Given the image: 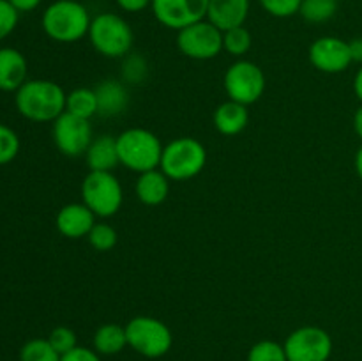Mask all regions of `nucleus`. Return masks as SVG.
Masks as SVG:
<instances>
[{
	"instance_id": "14",
	"label": "nucleus",
	"mask_w": 362,
	"mask_h": 361,
	"mask_svg": "<svg viewBox=\"0 0 362 361\" xmlns=\"http://www.w3.org/2000/svg\"><path fill=\"white\" fill-rule=\"evenodd\" d=\"M95 218L98 216L83 202H73V204H66L57 212L55 227L67 239H80V237L88 236L92 227L95 225Z\"/></svg>"
},
{
	"instance_id": "26",
	"label": "nucleus",
	"mask_w": 362,
	"mask_h": 361,
	"mask_svg": "<svg viewBox=\"0 0 362 361\" xmlns=\"http://www.w3.org/2000/svg\"><path fill=\"white\" fill-rule=\"evenodd\" d=\"M20 361H60L48 338H32L20 349Z\"/></svg>"
},
{
	"instance_id": "35",
	"label": "nucleus",
	"mask_w": 362,
	"mask_h": 361,
	"mask_svg": "<svg viewBox=\"0 0 362 361\" xmlns=\"http://www.w3.org/2000/svg\"><path fill=\"white\" fill-rule=\"evenodd\" d=\"M350 55H352V62L362 64V38H356L349 41Z\"/></svg>"
},
{
	"instance_id": "21",
	"label": "nucleus",
	"mask_w": 362,
	"mask_h": 361,
	"mask_svg": "<svg viewBox=\"0 0 362 361\" xmlns=\"http://www.w3.org/2000/svg\"><path fill=\"white\" fill-rule=\"evenodd\" d=\"M127 347L126 326L103 324L92 336V349L101 356H115Z\"/></svg>"
},
{
	"instance_id": "12",
	"label": "nucleus",
	"mask_w": 362,
	"mask_h": 361,
	"mask_svg": "<svg viewBox=\"0 0 362 361\" xmlns=\"http://www.w3.org/2000/svg\"><path fill=\"white\" fill-rule=\"evenodd\" d=\"M151 7L159 23L179 32L207 18L209 0H152Z\"/></svg>"
},
{
	"instance_id": "30",
	"label": "nucleus",
	"mask_w": 362,
	"mask_h": 361,
	"mask_svg": "<svg viewBox=\"0 0 362 361\" xmlns=\"http://www.w3.org/2000/svg\"><path fill=\"white\" fill-rule=\"evenodd\" d=\"M48 342L52 343V347L60 356L69 353L71 349H74L78 345L76 333L71 328H67V326H59V328L52 329V333L48 335Z\"/></svg>"
},
{
	"instance_id": "25",
	"label": "nucleus",
	"mask_w": 362,
	"mask_h": 361,
	"mask_svg": "<svg viewBox=\"0 0 362 361\" xmlns=\"http://www.w3.org/2000/svg\"><path fill=\"white\" fill-rule=\"evenodd\" d=\"M253 46V38L246 27H235L223 32V50L232 57H244Z\"/></svg>"
},
{
	"instance_id": "19",
	"label": "nucleus",
	"mask_w": 362,
	"mask_h": 361,
	"mask_svg": "<svg viewBox=\"0 0 362 361\" xmlns=\"http://www.w3.org/2000/svg\"><path fill=\"white\" fill-rule=\"evenodd\" d=\"M134 193L144 205H161L168 198L170 179L161 172V168L138 173Z\"/></svg>"
},
{
	"instance_id": "22",
	"label": "nucleus",
	"mask_w": 362,
	"mask_h": 361,
	"mask_svg": "<svg viewBox=\"0 0 362 361\" xmlns=\"http://www.w3.org/2000/svg\"><path fill=\"white\" fill-rule=\"evenodd\" d=\"M66 112L87 120L98 115V98L94 88L78 87L71 91L66 98Z\"/></svg>"
},
{
	"instance_id": "34",
	"label": "nucleus",
	"mask_w": 362,
	"mask_h": 361,
	"mask_svg": "<svg viewBox=\"0 0 362 361\" xmlns=\"http://www.w3.org/2000/svg\"><path fill=\"white\" fill-rule=\"evenodd\" d=\"M117 6L126 13H140L152 6V0H117Z\"/></svg>"
},
{
	"instance_id": "24",
	"label": "nucleus",
	"mask_w": 362,
	"mask_h": 361,
	"mask_svg": "<svg viewBox=\"0 0 362 361\" xmlns=\"http://www.w3.org/2000/svg\"><path fill=\"white\" fill-rule=\"evenodd\" d=\"M338 13V0H303L299 14L310 23H325Z\"/></svg>"
},
{
	"instance_id": "3",
	"label": "nucleus",
	"mask_w": 362,
	"mask_h": 361,
	"mask_svg": "<svg viewBox=\"0 0 362 361\" xmlns=\"http://www.w3.org/2000/svg\"><path fill=\"white\" fill-rule=\"evenodd\" d=\"M163 149L158 137L144 127H129L117 137V151H119L120 165L136 173L148 172L158 168L161 163Z\"/></svg>"
},
{
	"instance_id": "7",
	"label": "nucleus",
	"mask_w": 362,
	"mask_h": 361,
	"mask_svg": "<svg viewBox=\"0 0 362 361\" xmlns=\"http://www.w3.org/2000/svg\"><path fill=\"white\" fill-rule=\"evenodd\" d=\"M81 202L98 218H110L124 204V190L113 172H88L81 183Z\"/></svg>"
},
{
	"instance_id": "38",
	"label": "nucleus",
	"mask_w": 362,
	"mask_h": 361,
	"mask_svg": "<svg viewBox=\"0 0 362 361\" xmlns=\"http://www.w3.org/2000/svg\"><path fill=\"white\" fill-rule=\"evenodd\" d=\"M354 130H356L357 137L362 140V105L354 113Z\"/></svg>"
},
{
	"instance_id": "5",
	"label": "nucleus",
	"mask_w": 362,
	"mask_h": 361,
	"mask_svg": "<svg viewBox=\"0 0 362 361\" xmlns=\"http://www.w3.org/2000/svg\"><path fill=\"white\" fill-rule=\"evenodd\" d=\"M207 163V151L197 138L180 137L163 149L159 168L170 180H189L197 177Z\"/></svg>"
},
{
	"instance_id": "13",
	"label": "nucleus",
	"mask_w": 362,
	"mask_h": 361,
	"mask_svg": "<svg viewBox=\"0 0 362 361\" xmlns=\"http://www.w3.org/2000/svg\"><path fill=\"white\" fill-rule=\"evenodd\" d=\"M310 62L315 69L327 74L343 73L352 64L349 41L334 38V35H324L313 41L310 46Z\"/></svg>"
},
{
	"instance_id": "4",
	"label": "nucleus",
	"mask_w": 362,
	"mask_h": 361,
	"mask_svg": "<svg viewBox=\"0 0 362 361\" xmlns=\"http://www.w3.org/2000/svg\"><path fill=\"white\" fill-rule=\"evenodd\" d=\"M87 35L92 48L106 59H124L134 42L131 25L115 13H101L92 18Z\"/></svg>"
},
{
	"instance_id": "17",
	"label": "nucleus",
	"mask_w": 362,
	"mask_h": 361,
	"mask_svg": "<svg viewBox=\"0 0 362 361\" xmlns=\"http://www.w3.org/2000/svg\"><path fill=\"white\" fill-rule=\"evenodd\" d=\"M94 91L98 98V115L117 117L129 105V92L122 80H103Z\"/></svg>"
},
{
	"instance_id": "16",
	"label": "nucleus",
	"mask_w": 362,
	"mask_h": 361,
	"mask_svg": "<svg viewBox=\"0 0 362 361\" xmlns=\"http://www.w3.org/2000/svg\"><path fill=\"white\" fill-rule=\"evenodd\" d=\"M28 64L16 48H0V91L16 92L27 81Z\"/></svg>"
},
{
	"instance_id": "36",
	"label": "nucleus",
	"mask_w": 362,
	"mask_h": 361,
	"mask_svg": "<svg viewBox=\"0 0 362 361\" xmlns=\"http://www.w3.org/2000/svg\"><path fill=\"white\" fill-rule=\"evenodd\" d=\"M14 7H16L20 13H28V11H34L42 0H9Z\"/></svg>"
},
{
	"instance_id": "23",
	"label": "nucleus",
	"mask_w": 362,
	"mask_h": 361,
	"mask_svg": "<svg viewBox=\"0 0 362 361\" xmlns=\"http://www.w3.org/2000/svg\"><path fill=\"white\" fill-rule=\"evenodd\" d=\"M148 76V62L140 53H127L120 64V80L126 85H140Z\"/></svg>"
},
{
	"instance_id": "31",
	"label": "nucleus",
	"mask_w": 362,
	"mask_h": 361,
	"mask_svg": "<svg viewBox=\"0 0 362 361\" xmlns=\"http://www.w3.org/2000/svg\"><path fill=\"white\" fill-rule=\"evenodd\" d=\"M264 11L274 18H290L299 13L303 0H258Z\"/></svg>"
},
{
	"instance_id": "37",
	"label": "nucleus",
	"mask_w": 362,
	"mask_h": 361,
	"mask_svg": "<svg viewBox=\"0 0 362 361\" xmlns=\"http://www.w3.org/2000/svg\"><path fill=\"white\" fill-rule=\"evenodd\" d=\"M354 92H356L357 99L362 103V64L359 69H357L356 78H354Z\"/></svg>"
},
{
	"instance_id": "2",
	"label": "nucleus",
	"mask_w": 362,
	"mask_h": 361,
	"mask_svg": "<svg viewBox=\"0 0 362 361\" xmlns=\"http://www.w3.org/2000/svg\"><path fill=\"white\" fill-rule=\"evenodd\" d=\"M90 14L78 0H55L45 9L41 25L45 34L57 42H78L88 34Z\"/></svg>"
},
{
	"instance_id": "32",
	"label": "nucleus",
	"mask_w": 362,
	"mask_h": 361,
	"mask_svg": "<svg viewBox=\"0 0 362 361\" xmlns=\"http://www.w3.org/2000/svg\"><path fill=\"white\" fill-rule=\"evenodd\" d=\"M18 20H20V11L9 0H0V41L13 34Z\"/></svg>"
},
{
	"instance_id": "6",
	"label": "nucleus",
	"mask_w": 362,
	"mask_h": 361,
	"mask_svg": "<svg viewBox=\"0 0 362 361\" xmlns=\"http://www.w3.org/2000/svg\"><path fill=\"white\" fill-rule=\"evenodd\" d=\"M127 347L147 360H158L172 349L173 336L168 326L151 315H138L126 324Z\"/></svg>"
},
{
	"instance_id": "8",
	"label": "nucleus",
	"mask_w": 362,
	"mask_h": 361,
	"mask_svg": "<svg viewBox=\"0 0 362 361\" xmlns=\"http://www.w3.org/2000/svg\"><path fill=\"white\" fill-rule=\"evenodd\" d=\"M265 85L267 81L264 71L251 60H235L223 78V87L228 99L246 106L253 105L264 96Z\"/></svg>"
},
{
	"instance_id": "11",
	"label": "nucleus",
	"mask_w": 362,
	"mask_h": 361,
	"mask_svg": "<svg viewBox=\"0 0 362 361\" xmlns=\"http://www.w3.org/2000/svg\"><path fill=\"white\" fill-rule=\"evenodd\" d=\"M53 142L55 147L67 158L85 156L88 145L94 140L90 120L71 115L64 112L57 120H53Z\"/></svg>"
},
{
	"instance_id": "39",
	"label": "nucleus",
	"mask_w": 362,
	"mask_h": 361,
	"mask_svg": "<svg viewBox=\"0 0 362 361\" xmlns=\"http://www.w3.org/2000/svg\"><path fill=\"white\" fill-rule=\"evenodd\" d=\"M356 172L362 180V145L357 149V152H356Z\"/></svg>"
},
{
	"instance_id": "33",
	"label": "nucleus",
	"mask_w": 362,
	"mask_h": 361,
	"mask_svg": "<svg viewBox=\"0 0 362 361\" xmlns=\"http://www.w3.org/2000/svg\"><path fill=\"white\" fill-rule=\"evenodd\" d=\"M60 361H103L101 354L95 353L90 347H81L76 345L74 349H71L69 353L62 354Z\"/></svg>"
},
{
	"instance_id": "10",
	"label": "nucleus",
	"mask_w": 362,
	"mask_h": 361,
	"mask_svg": "<svg viewBox=\"0 0 362 361\" xmlns=\"http://www.w3.org/2000/svg\"><path fill=\"white\" fill-rule=\"evenodd\" d=\"M283 347L288 361H329L332 338L318 326H303L286 336Z\"/></svg>"
},
{
	"instance_id": "9",
	"label": "nucleus",
	"mask_w": 362,
	"mask_h": 361,
	"mask_svg": "<svg viewBox=\"0 0 362 361\" xmlns=\"http://www.w3.org/2000/svg\"><path fill=\"white\" fill-rule=\"evenodd\" d=\"M177 48L187 59H216L223 52V32L205 18L177 32Z\"/></svg>"
},
{
	"instance_id": "1",
	"label": "nucleus",
	"mask_w": 362,
	"mask_h": 361,
	"mask_svg": "<svg viewBox=\"0 0 362 361\" xmlns=\"http://www.w3.org/2000/svg\"><path fill=\"white\" fill-rule=\"evenodd\" d=\"M14 94L16 110L32 122H53L66 112L67 94L57 81L27 80Z\"/></svg>"
},
{
	"instance_id": "15",
	"label": "nucleus",
	"mask_w": 362,
	"mask_h": 361,
	"mask_svg": "<svg viewBox=\"0 0 362 361\" xmlns=\"http://www.w3.org/2000/svg\"><path fill=\"white\" fill-rule=\"evenodd\" d=\"M250 14V0H209L207 20L221 32L243 27Z\"/></svg>"
},
{
	"instance_id": "20",
	"label": "nucleus",
	"mask_w": 362,
	"mask_h": 361,
	"mask_svg": "<svg viewBox=\"0 0 362 361\" xmlns=\"http://www.w3.org/2000/svg\"><path fill=\"white\" fill-rule=\"evenodd\" d=\"M247 124H250V110L246 105L228 99L216 108L214 126L223 137H235L243 133Z\"/></svg>"
},
{
	"instance_id": "29",
	"label": "nucleus",
	"mask_w": 362,
	"mask_h": 361,
	"mask_svg": "<svg viewBox=\"0 0 362 361\" xmlns=\"http://www.w3.org/2000/svg\"><path fill=\"white\" fill-rule=\"evenodd\" d=\"M20 152V137L13 127L0 122V166L13 161Z\"/></svg>"
},
{
	"instance_id": "28",
	"label": "nucleus",
	"mask_w": 362,
	"mask_h": 361,
	"mask_svg": "<svg viewBox=\"0 0 362 361\" xmlns=\"http://www.w3.org/2000/svg\"><path fill=\"white\" fill-rule=\"evenodd\" d=\"M88 244L94 248L95 251H110L117 244V230L113 229L108 223H99L95 222V225L92 227V230L87 236Z\"/></svg>"
},
{
	"instance_id": "18",
	"label": "nucleus",
	"mask_w": 362,
	"mask_h": 361,
	"mask_svg": "<svg viewBox=\"0 0 362 361\" xmlns=\"http://www.w3.org/2000/svg\"><path fill=\"white\" fill-rule=\"evenodd\" d=\"M85 161L90 172H113L120 165L117 137H112V134L94 137L85 152Z\"/></svg>"
},
{
	"instance_id": "27",
	"label": "nucleus",
	"mask_w": 362,
	"mask_h": 361,
	"mask_svg": "<svg viewBox=\"0 0 362 361\" xmlns=\"http://www.w3.org/2000/svg\"><path fill=\"white\" fill-rule=\"evenodd\" d=\"M247 361H288L285 347L274 340L257 342L247 353Z\"/></svg>"
}]
</instances>
